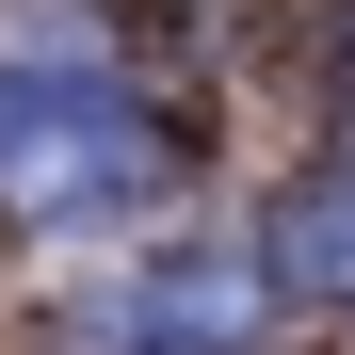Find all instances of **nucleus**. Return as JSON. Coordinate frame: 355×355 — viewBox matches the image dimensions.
<instances>
[{
	"label": "nucleus",
	"instance_id": "obj_1",
	"mask_svg": "<svg viewBox=\"0 0 355 355\" xmlns=\"http://www.w3.org/2000/svg\"><path fill=\"white\" fill-rule=\"evenodd\" d=\"M275 275H307V291H355V178H323V194L275 226Z\"/></svg>",
	"mask_w": 355,
	"mask_h": 355
},
{
	"label": "nucleus",
	"instance_id": "obj_2",
	"mask_svg": "<svg viewBox=\"0 0 355 355\" xmlns=\"http://www.w3.org/2000/svg\"><path fill=\"white\" fill-rule=\"evenodd\" d=\"M97 355H243V339H162V323H113L97 307Z\"/></svg>",
	"mask_w": 355,
	"mask_h": 355
}]
</instances>
